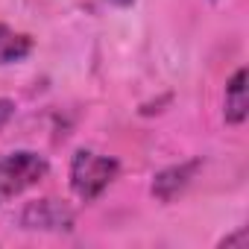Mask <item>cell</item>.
Returning a JSON list of instances; mask_svg holds the SVG:
<instances>
[{
  "mask_svg": "<svg viewBox=\"0 0 249 249\" xmlns=\"http://www.w3.org/2000/svg\"><path fill=\"white\" fill-rule=\"evenodd\" d=\"M196 167H199V161H185V164H173V167L161 170V173L153 179V194H156L159 199L170 202L179 191H185V188H188V182L194 179Z\"/></svg>",
  "mask_w": 249,
  "mask_h": 249,
  "instance_id": "obj_4",
  "label": "cell"
},
{
  "mask_svg": "<svg viewBox=\"0 0 249 249\" xmlns=\"http://www.w3.org/2000/svg\"><path fill=\"white\" fill-rule=\"evenodd\" d=\"M33 53V38L24 33H15L12 27L0 24V68L3 65H15L24 62Z\"/></svg>",
  "mask_w": 249,
  "mask_h": 249,
  "instance_id": "obj_6",
  "label": "cell"
},
{
  "mask_svg": "<svg viewBox=\"0 0 249 249\" xmlns=\"http://www.w3.org/2000/svg\"><path fill=\"white\" fill-rule=\"evenodd\" d=\"M18 223L24 229H38V231H71L73 211L59 199H36L24 205V211L18 214Z\"/></svg>",
  "mask_w": 249,
  "mask_h": 249,
  "instance_id": "obj_3",
  "label": "cell"
},
{
  "mask_svg": "<svg viewBox=\"0 0 249 249\" xmlns=\"http://www.w3.org/2000/svg\"><path fill=\"white\" fill-rule=\"evenodd\" d=\"M117 170H120L117 159L94 150H76L71 159V191L82 202H94L114 182Z\"/></svg>",
  "mask_w": 249,
  "mask_h": 249,
  "instance_id": "obj_1",
  "label": "cell"
},
{
  "mask_svg": "<svg viewBox=\"0 0 249 249\" xmlns=\"http://www.w3.org/2000/svg\"><path fill=\"white\" fill-rule=\"evenodd\" d=\"M47 173H50L47 159L33 150H15L3 156L0 159V205L36 188Z\"/></svg>",
  "mask_w": 249,
  "mask_h": 249,
  "instance_id": "obj_2",
  "label": "cell"
},
{
  "mask_svg": "<svg viewBox=\"0 0 249 249\" xmlns=\"http://www.w3.org/2000/svg\"><path fill=\"white\" fill-rule=\"evenodd\" d=\"M106 3H111V6H129V3H135V0H106Z\"/></svg>",
  "mask_w": 249,
  "mask_h": 249,
  "instance_id": "obj_8",
  "label": "cell"
},
{
  "mask_svg": "<svg viewBox=\"0 0 249 249\" xmlns=\"http://www.w3.org/2000/svg\"><path fill=\"white\" fill-rule=\"evenodd\" d=\"M249 114V103H246V68L234 71V76L226 85V100H223V117L231 126H240Z\"/></svg>",
  "mask_w": 249,
  "mask_h": 249,
  "instance_id": "obj_5",
  "label": "cell"
},
{
  "mask_svg": "<svg viewBox=\"0 0 249 249\" xmlns=\"http://www.w3.org/2000/svg\"><path fill=\"white\" fill-rule=\"evenodd\" d=\"M12 114H15V103L9 97H0V129L12 120Z\"/></svg>",
  "mask_w": 249,
  "mask_h": 249,
  "instance_id": "obj_7",
  "label": "cell"
}]
</instances>
